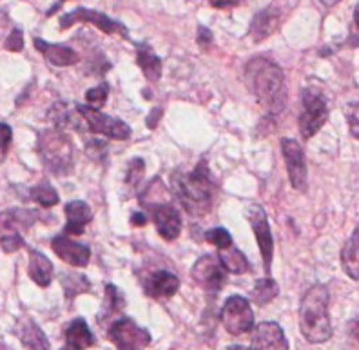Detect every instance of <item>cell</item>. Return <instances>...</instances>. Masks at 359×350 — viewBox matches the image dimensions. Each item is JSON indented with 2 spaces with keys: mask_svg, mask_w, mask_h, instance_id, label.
I'll return each mask as SVG.
<instances>
[{
  "mask_svg": "<svg viewBox=\"0 0 359 350\" xmlns=\"http://www.w3.org/2000/svg\"><path fill=\"white\" fill-rule=\"evenodd\" d=\"M245 82L259 104L271 114L283 113L289 100L281 67L269 58L256 57L247 62Z\"/></svg>",
  "mask_w": 359,
  "mask_h": 350,
  "instance_id": "6da1fadb",
  "label": "cell"
},
{
  "mask_svg": "<svg viewBox=\"0 0 359 350\" xmlns=\"http://www.w3.org/2000/svg\"><path fill=\"white\" fill-rule=\"evenodd\" d=\"M171 189L172 194L191 216L202 218L212 209L216 185L210 178L205 160L198 163L194 171L175 173L171 178Z\"/></svg>",
  "mask_w": 359,
  "mask_h": 350,
  "instance_id": "7a4b0ae2",
  "label": "cell"
},
{
  "mask_svg": "<svg viewBox=\"0 0 359 350\" xmlns=\"http://www.w3.org/2000/svg\"><path fill=\"white\" fill-rule=\"evenodd\" d=\"M299 328L309 343H325L332 337L329 290L325 285H314L303 294L299 305Z\"/></svg>",
  "mask_w": 359,
  "mask_h": 350,
  "instance_id": "3957f363",
  "label": "cell"
},
{
  "mask_svg": "<svg viewBox=\"0 0 359 350\" xmlns=\"http://www.w3.org/2000/svg\"><path fill=\"white\" fill-rule=\"evenodd\" d=\"M39 154L53 175L67 176L75 169V147L60 129H48L39 136Z\"/></svg>",
  "mask_w": 359,
  "mask_h": 350,
  "instance_id": "277c9868",
  "label": "cell"
},
{
  "mask_svg": "<svg viewBox=\"0 0 359 350\" xmlns=\"http://www.w3.org/2000/svg\"><path fill=\"white\" fill-rule=\"evenodd\" d=\"M329 120L327 100L320 91L305 89L302 93V113H299V133L305 140L312 138Z\"/></svg>",
  "mask_w": 359,
  "mask_h": 350,
  "instance_id": "5b68a950",
  "label": "cell"
},
{
  "mask_svg": "<svg viewBox=\"0 0 359 350\" xmlns=\"http://www.w3.org/2000/svg\"><path fill=\"white\" fill-rule=\"evenodd\" d=\"M76 111L89 127V131L104 135L113 140H128L131 138V127L118 119H113L109 114L100 113L98 109H93L89 105H76Z\"/></svg>",
  "mask_w": 359,
  "mask_h": 350,
  "instance_id": "8992f818",
  "label": "cell"
},
{
  "mask_svg": "<svg viewBox=\"0 0 359 350\" xmlns=\"http://www.w3.org/2000/svg\"><path fill=\"white\" fill-rule=\"evenodd\" d=\"M111 342L118 350H145L151 345L149 330L138 327L131 318H120L107 330Z\"/></svg>",
  "mask_w": 359,
  "mask_h": 350,
  "instance_id": "52a82bcc",
  "label": "cell"
},
{
  "mask_svg": "<svg viewBox=\"0 0 359 350\" xmlns=\"http://www.w3.org/2000/svg\"><path fill=\"white\" fill-rule=\"evenodd\" d=\"M222 323L232 336H241V334L252 330L255 314H252L250 303L243 296H231L222 311Z\"/></svg>",
  "mask_w": 359,
  "mask_h": 350,
  "instance_id": "ba28073f",
  "label": "cell"
},
{
  "mask_svg": "<svg viewBox=\"0 0 359 350\" xmlns=\"http://www.w3.org/2000/svg\"><path fill=\"white\" fill-rule=\"evenodd\" d=\"M75 22H88L93 24V26H97L98 29L107 33V35H120L123 39H129L128 27L123 26L122 22L118 20H114V18L107 17L102 11H97V9H86V8H79L75 11H69V13L62 15L60 17V27L62 29H67Z\"/></svg>",
  "mask_w": 359,
  "mask_h": 350,
  "instance_id": "9c48e42d",
  "label": "cell"
},
{
  "mask_svg": "<svg viewBox=\"0 0 359 350\" xmlns=\"http://www.w3.org/2000/svg\"><path fill=\"white\" fill-rule=\"evenodd\" d=\"M281 153H283L285 166H287V171H289L290 184L296 191L305 193L309 185V171L303 147L292 138H283L281 140Z\"/></svg>",
  "mask_w": 359,
  "mask_h": 350,
  "instance_id": "30bf717a",
  "label": "cell"
},
{
  "mask_svg": "<svg viewBox=\"0 0 359 350\" xmlns=\"http://www.w3.org/2000/svg\"><path fill=\"white\" fill-rule=\"evenodd\" d=\"M247 220L250 222V227L255 232L258 247L262 250L263 258V269L265 272H271L272 267V254H274V240H272V232L269 227V218L265 209L259 206H249L247 207Z\"/></svg>",
  "mask_w": 359,
  "mask_h": 350,
  "instance_id": "8fae6325",
  "label": "cell"
},
{
  "mask_svg": "<svg viewBox=\"0 0 359 350\" xmlns=\"http://www.w3.org/2000/svg\"><path fill=\"white\" fill-rule=\"evenodd\" d=\"M191 276L207 292H218V290H222L225 281H227V271H225V267L218 260V256H212V254L202 256V258L198 260L194 263Z\"/></svg>",
  "mask_w": 359,
  "mask_h": 350,
  "instance_id": "7c38bea8",
  "label": "cell"
},
{
  "mask_svg": "<svg viewBox=\"0 0 359 350\" xmlns=\"http://www.w3.org/2000/svg\"><path fill=\"white\" fill-rule=\"evenodd\" d=\"M149 207L153 222L158 229V234L167 241H172L180 236L182 232V218H180L178 209L171 203H145Z\"/></svg>",
  "mask_w": 359,
  "mask_h": 350,
  "instance_id": "4fadbf2b",
  "label": "cell"
},
{
  "mask_svg": "<svg viewBox=\"0 0 359 350\" xmlns=\"http://www.w3.org/2000/svg\"><path fill=\"white\" fill-rule=\"evenodd\" d=\"M247 350H289V342L280 325L274 321H265L256 327Z\"/></svg>",
  "mask_w": 359,
  "mask_h": 350,
  "instance_id": "5bb4252c",
  "label": "cell"
},
{
  "mask_svg": "<svg viewBox=\"0 0 359 350\" xmlns=\"http://www.w3.org/2000/svg\"><path fill=\"white\" fill-rule=\"evenodd\" d=\"M51 249L62 262L69 263L71 267H86L89 263V258H91V249L88 245L76 243L64 234L53 238Z\"/></svg>",
  "mask_w": 359,
  "mask_h": 350,
  "instance_id": "9a60e30c",
  "label": "cell"
},
{
  "mask_svg": "<svg viewBox=\"0 0 359 350\" xmlns=\"http://www.w3.org/2000/svg\"><path fill=\"white\" fill-rule=\"evenodd\" d=\"M39 220V213L29 209H8L0 213V240L27 231Z\"/></svg>",
  "mask_w": 359,
  "mask_h": 350,
  "instance_id": "2e32d148",
  "label": "cell"
},
{
  "mask_svg": "<svg viewBox=\"0 0 359 350\" xmlns=\"http://www.w3.org/2000/svg\"><path fill=\"white\" fill-rule=\"evenodd\" d=\"M144 289L147 296L154 299H165L171 298L178 292L180 289V280L178 276L167 271H156L151 272L147 276V280L144 281Z\"/></svg>",
  "mask_w": 359,
  "mask_h": 350,
  "instance_id": "e0dca14e",
  "label": "cell"
},
{
  "mask_svg": "<svg viewBox=\"0 0 359 350\" xmlns=\"http://www.w3.org/2000/svg\"><path fill=\"white\" fill-rule=\"evenodd\" d=\"M33 44H35V48L44 55L46 60H48L49 64H53V66L67 67L75 66L76 62H79V53H76L75 49H71L69 46L49 44V42H46V40L42 39H35L33 40Z\"/></svg>",
  "mask_w": 359,
  "mask_h": 350,
  "instance_id": "ac0fdd59",
  "label": "cell"
},
{
  "mask_svg": "<svg viewBox=\"0 0 359 350\" xmlns=\"http://www.w3.org/2000/svg\"><path fill=\"white\" fill-rule=\"evenodd\" d=\"M66 227L64 232L66 234H73V236H80L86 229V225L91 224L93 210L91 207L82 200L69 201L66 206Z\"/></svg>",
  "mask_w": 359,
  "mask_h": 350,
  "instance_id": "d6986e66",
  "label": "cell"
},
{
  "mask_svg": "<svg viewBox=\"0 0 359 350\" xmlns=\"http://www.w3.org/2000/svg\"><path fill=\"white\" fill-rule=\"evenodd\" d=\"M95 345V336L89 330V325L86 320L71 321L69 327L66 328V345L62 350H86Z\"/></svg>",
  "mask_w": 359,
  "mask_h": 350,
  "instance_id": "ffe728a7",
  "label": "cell"
},
{
  "mask_svg": "<svg viewBox=\"0 0 359 350\" xmlns=\"http://www.w3.org/2000/svg\"><path fill=\"white\" fill-rule=\"evenodd\" d=\"M280 11L274 6L259 11L255 17V20H252V26H250V35H252L255 42H262L263 39L271 36L278 29V26H280Z\"/></svg>",
  "mask_w": 359,
  "mask_h": 350,
  "instance_id": "44dd1931",
  "label": "cell"
},
{
  "mask_svg": "<svg viewBox=\"0 0 359 350\" xmlns=\"http://www.w3.org/2000/svg\"><path fill=\"white\" fill-rule=\"evenodd\" d=\"M136 64L144 71L145 79L149 82H158L162 76V58L158 57L149 44H136Z\"/></svg>",
  "mask_w": 359,
  "mask_h": 350,
  "instance_id": "7402d4cb",
  "label": "cell"
},
{
  "mask_svg": "<svg viewBox=\"0 0 359 350\" xmlns=\"http://www.w3.org/2000/svg\"><path fill=\"white\" fill-rule=\"evenodd\" d=\"M18 337H20V342L27 350H49V342L44 330L31 318L20 320V323H18Z\"/></svg>",
  "mask_w": 359,
  "mask_h": 350,
  "instance_id": "603a6c76",
  "label": "cell"
},
{
  "mask_svg": "<svg viewBox=\"0 0 359 350\" xmlns=\"http://www.w3.org/2000/svg\"><path fill=\"white\" fill-rule=\"evenodd\" d=\"M27 271H29V278L33 281H35L39 287H42V289H46V287H49V283H51L53 280V263L49 262L48 256H44L42 253H39V250L31 249L29 250V267H27Z\"/></svg>",
  "mask_w": 359,
  "mask_h": 350,
  "instance_id": "cb8c5ba5",
  "label": "cell"
},
{
  "mask_svg": "<svg viewBox=\"0 0 359 350\" xmlns=\"http://www.w3.org/2000/svg\"><path fill=\"white\" fill-rule=\"evenodd\" d=\"M218 260L222 262V265L225 267V271L232 272V274H245L250 271V263L245 258V254L241 250L234 249V247H229V249L219 250Z\"/></svg>",
  "mask_w": 359,
  "mask_h": 350,
  "instance_id": "d4e9b609",
  "label": "cell"
},
{
  "mask_svg": "<svg viewBox=\"0 0 359 350\" xmlns=\"http://www.w3.org/2000/svg\"><path fill=\"white\" fill-rule=\"evenodd\" d=\"M358 247H359V231L354 229V234L351 236V240L346 241V245L343 247L341 253V263L343 269L348 276H351L352 280L358 281L359 280V260H358Z\"/></svg>",
  "mask_w": 359,
  "mask_h": 350,
  "instance_id": "484cf974",
  "label": "cell"
},
{
  "mask_svg": "<svg viewBox=\"0 0 359 350\" xmlns=\"http://www.w3.org/2000/svg\"><path fill=\"white\" fill-rule=\"evenodd\" d=\"M60 283L67 299H73L79 294L89 292V289H91L88 278L83 274H79V272H62Z\"/></svg>",
  "mask_w": 359,
  "mask_h": 350,
  "instance_id": "4316f807",
  "label": "cell"
},
{
  "mask_svg": "<svg viewBox=\"0 0 359 350\" xmlns=\"http://www.w3.org/2000/svg\"><path fill=\"white\" fill-rule=\"evenodd\" d=\"M278 294H280V287H278L276 281L272 280V278H262V280H258L255 283L250 296H252V302H255L256 305L263 307L267 305V303H271L272 299L276 298Z\"/></svg>",
  "mask_w": 359,
  "mask_h": 350,
  "instance_id": "83f0119b",
  "label": "cell"
},
{
  "mask_svg": "<svg viewBox=\"0 0 359 350\" xmlns=\"http://www.w3.org/2000/svg\"><path fill=\"white\" fill-rule=\"evenodd\" d=\"M126 307V298H123V294L120 292L113 283L105 285V299H104V307H102L100 316H98V320H105V318H111L113 314L120 312Z\"/></svg>",
  "mask_w": 359,
  "mask_h": 350,
  "instance_id": "f1b7e54d",
  "label": "cell"
},
{
  "mask_svg": "<svg viewBox=\"0 0 359 350\" xmlns=\"http://www.w3.org/2000/svg\"><path fill=\"white\" fill-rule=\"evenodd\" d=\"M31 198L36 201V203H40L42 207H53L57 206L58 203V193L55 191V189L51 187V185L48 184H40V185H35V187L31 189Z\"/></svg>",
  "mask_w": 359,
  "mask_h": 350,
  "instance_id": "f546056e",
  "label": "cell"
},
{
  "mask_svg": "<svg viewBox=\"0 0 359 350\" xmlns=\"http://www.w3.org/2000/svg\"><path fill=\"white\" fill-rule=\"evenodd\" d=\"M205 240L209 241V243H212L215 247H218L219 250L229 249V247L232 245V236L224 227L209 229V231L205 232Z\"/></svg>",
  "mask_w": 359,
  "mask_h": 350,
  "instance_id": "4dcf8cb0",
  "label": "cell"
},
{
  "mask_svg": "<svg viewBox=\"0 0 359 350\" xmlns=\"http://www.w3.org/2000/svg\"><path fill=\"white\" fill-rule=\"evenodd\" d=\"M107 95H109L107 83H100V86L89 89V91L86 93V100H88L89 107H93V109H100V107H104L105 102H107Z\"/></svg>",
  "mask_w": 359,
  "mask_h": 350,
  "instance_id": "1f68e13d",
  "label": "cell"
},
{
  "mask_svg": "<svg viewBox=\"0 0 359 350\" xmlns=\"http://www.w3.org/2000/svg\"><path fill=\"white\" fill-rule=\"evenodd\" d=\"M11 140H13V131L8 123H0V163L4 162L8 156V151L11 147Z\"/></svg>",
  "mask_w": 359,
  "mask_h": 350,
  "instance_id": "d6a6232c",
  "label": "cell"
},
{
  "mask_svg": "<svg viewBox=\"0 0 359 350\" xmlns=\"http://www.w3.org/2000/svg\"><path fill=\"white\" fill-rule=\"evenodd\" d=\"M144 171H145L144 160H142V158H135V160L129 163L126 182H128L129 185H136L142 180V176H144Z\"/></svg>",
  "mask_w": 359,
  "mask_h": 350,
  "instance_id": "836d02e7",
  "label": "cell"
},
{
  "mask_svg": "<svg viewBox=\"0 0 359 350\" xmlns=\"http://www.w3.org/2000/svg\"><path fill=\"white\" fill-rule=\"evenodd\" d=\"M4 48L8 51H13L18 53L24 49V35H22V29H13L9 33V36L6 39V44Z\"/></svg>",
  "mask_w": 359,
  "mask_h": 350,
  "instance_id": "e575fe53",
  "label": "cell"
},
{
  "mask_svg": "<svg viewBox=\"0 0 359 350\" xmlns=\"http://www.w3.org/2000/svg\"><path fill=\"white\" fill-rule=\"evenodd\" d=\"M86 151H88V154L91 158L100 160V158L107 156V144L102 140H91L88 142V145H86Z\"/></svg>",
  "mask_w": 359,
  "mask_h": 350,
  "instance_id": "d590c367",
  "label": "cell"
},
{
  "mask_svg": "<svg viewBox=\"0 0 359 350\" xmlns=\"http://www.w3.org/2000/svg\"><path fill=\"white\" fill-rule=\"evenodd\" d=\"M24 245L26 243H24V238L20 234H15V236H8L0 240V247H2L4 253H15V250L22 249Z\"/></svg>",
  "mask_w": 359,
  "mask_h": 350,
  "instance_id": "8d00e7d4",
  "label": "cell"
},
{
  "mask_svg": "<svg viewBox=\"0 0 359 350\" xmlns=\"http://www.w3.org/2000/svg\"><path fill=\"white\" fill-rule=\"evenodd\" d=\"M346 119H348V126H351V131L354 135V138H358V102H352L346 107Z\"/></svg>",
  "mask_w": 359,
  "mask_h": 350,
  "instance_id": "74e56055",
  "label": "cell"
},
{
  "mask_svg": "<svg viewBox=\"0 0 359 350\" xmlns=\"http://www.w3.org/2000/svg\"><path fill=\"white\" fill-rule=\"evenodd\" d=\"M210 42H212V33H210V29H207V27L203 26L198 27V44L205 48Z\"/></svg>",
  "mask_w": 359,
  "mask_h": 350,
  "instance_id": "f35d334b",
  "label": "cell"
},
{
  "mask_svg": "<svg viewBox=\"0 0 359 350\" xmlns=\"http://www.w3.org/2000/svg\"><path fill=\"white\" fill-rule=\"evenodd\" d=\"M209 4L216 9H227L240 4V0H209Z\"/></svg>",
  "mask_w": 359,
  "mask_h": 350,
  "instance_id": "ab89813d",
  "label": "cell"
},
{
  "mask_svg": "<svg viewBox=\"0 0 359 350\" xmlns=\"http://www.w3.org/2000/svg\"><path fill=\"white\" fill-rule=\"evenodd\" d=\"M131 224L142 227V225L147 224V218H145V215H142V213H135V215L131 216Z\"/></svg>",
  "mask_w": 359,
  "mask_h": 350,
  "instance_id": "60d3db41",
  "label": "cell"
},
{
  "mask_svg": "<svg viewBox=\"0 0 359 350\" xmlns=\"http://www.w3.org/2000/svg\"><path fill=\"white\" fill-rule=\"evenodd\" d=\"M64 2H67V0H58L57 4L53 6V8H51V9H49V11H48V13H46V15H48V17H51V15H53V13H55V11H57V9H58V8H60V6H62V4H64Z\"/></svg>",
  "mask_w": 359,
  "mask_h": 350,
  "instance_id": "b9f144b4",
  "label": "cell"
},
{
  "mask_svg": "<svg viewBox=\"0 0 359 350\" xmlns=\"http://www.w3.org/2000/svg\"><path fill=\"white\" fill-rule=\"evenodd\" d=\"M339 0H321V4L327 6V8H332V6H336Z\"/></svg>",
  "mask_w": 359,
  "mask_h": 350,
  "instance_id": "7bdbcfd3",
  "label": "cell"
},
{
  "mask_svg": "<svg viewBox=\"0 0 359 350\" xmlns=\"http://www.w3.org/2000/svg\"><path fill=\"white\" fill-rule=\"evenodd\" d=\"M0 350H9V349H0Z\"/></svg>",
  "mask_w": 359,
  "mask_h": 350,
  "instance_id": "ee69618b",
  "label": "cell"
}]
</instances>
